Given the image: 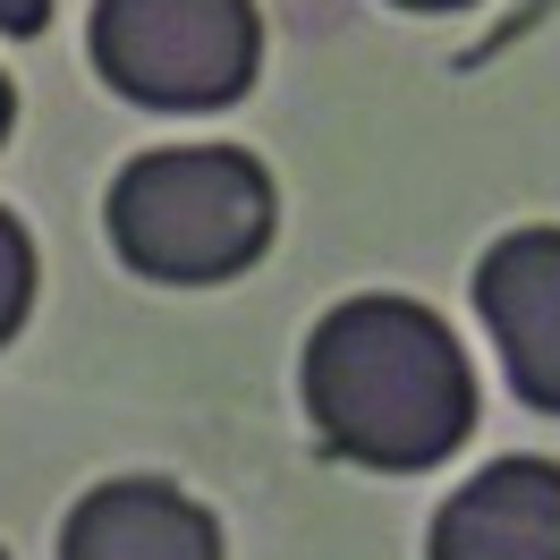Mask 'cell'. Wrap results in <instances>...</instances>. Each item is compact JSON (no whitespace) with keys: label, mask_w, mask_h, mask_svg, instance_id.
<instances>
[{"label":"cell","mask_w":560,"mask_h":560,"mask_svg":"<svg viewBox=\"0 0 560 560\" xmlns=\"http://www.w3.org/2000/svg\"><path fill=\"white\" fill-rule=\"evenodd\" d=\"M315 442L374 476H424L476 433V365L458 331L417 298H349L315 323L306 365Z\"/></svg>","instance_id":"cell-1"},{"label":"cell","mask_w":560,"mask_h":560,"mask_svg":"<svg viewBox=\"0 0 560 560\" xmlns=\"http://www.w3.org/2000/svg\"><path fill=\"white\" fill-rule=\"evenodd\" d=\"M103 221L128 272L171 280V289H212L264 264L280 230V196L272 171L238 144H162L110 178Z\"/></svg>","instance_id":"cell-2"},{"label":"cell","mask_w":560,"mask_h":560,"mask_svg":"<svg viewBox=\"0 0 560 560\" xmlns=\"http://www.w3.org/2000/svg\"><path fill=\"white\" fill-rule=\"evenodd\" d=\"M94 77L144 110H221L264 69L255 0H94Z\"/></svg>","instance_id":"cell-3"},{"label":"cell","mask_w":560,"mask_h":560,"mask_svg":"<svg viewBox=\"0 0 560 560\" xmlns=\"http://www.w3.org/2000/svg\"><path fill=\"white\" fill-rule=\"evenodd\" d=\"M476 315L526 408L560 417V230H510L476 264Z\"/></svg>","instance_id":"cell-4"},{"label":"cell","mask_w":560,"mask_h":560,"mask_svg":"<svg viewBox=\"0 0 560 560\" xmlns=\"http://www.w3.org/2000/svg\"><path fill=\"white\" fill-rule=\"evenodd\" d=\"M424 560H560V467L492 458L476 485L433 510Z\"/></svg>","instance_id":"cell-5"},{"label":"cell","mask_w":560,"mask_h":560,"mask_svg":"<svg viewBox=\"0 0 560 560\" xmlns=\"http://www.w3.org/2000/svg\"><path fill=\"white\" fill-rule=\"evenodd\" d=\"M60 560H221V526L162 476H119L69 510Z\"/></svg>","instance_id":"cell-6"},{"label":"cell","mask_w":560,"mask_h":560,"mask_svg":"<svg viewBox=\"0 0 560 560\" xmlns=\"http://www.w3.org/2000/svg\"><path fill=\"white\" fill-rule=\"evenodd\" d=\"M35 306V238L18 212H0V349L18 340V323Z\"/></svg>","instance_id":"cell-7"},{"label":"cell","mask_w":560,"mask_h":560,"mask_svg":"<svg viewBox=\"0 0 560 560\" xmlns=\"http://www.w3.org/2000/svg\"><path fill=\"white\" fill-rule=\"evenodd\" d=\"M51 26V0H0V35H43Z\"/></svg>","instance_id":"cell-8"},{"label":"cell","mask_w":560,"mask_h":560,"mask_svg":"<svg viewBox=\"0 0 560 560\" xmlns=\"http://www.w3.org/2000/svg\"><path fill=\"white\" fill-rule=\"evenodd\" d=\"M390 9H417V18H451V9H476V0H390Z\"/></svg>","instance_id":"cell-9"},{"label":"cell","mask_w":560,"mask_h":560,"mask_svg":"<svg viewBox=\"0 0 560 560\" xmlns=\"http://www.w3.org/2000/svg\"><path fill=\"white\" fill-rule=\"evenodd\" d=\"M9 119H18V85L0 77V144H9Z\"/></svg>","instance_id":"cell-10"},{"label":"cell","mask_w":560,"mask_h":560,"mask_svg":"<svg viewBox=\"0 0 560 560\" xmlns=\"http://www.w3.org/2000/svg\"><path fill=\"white\" fill-rule=\"evenodd\" d=\"M0 560H9V552H0Z\"/></svg>","instance_id":"cell-11"}]
</instances>
